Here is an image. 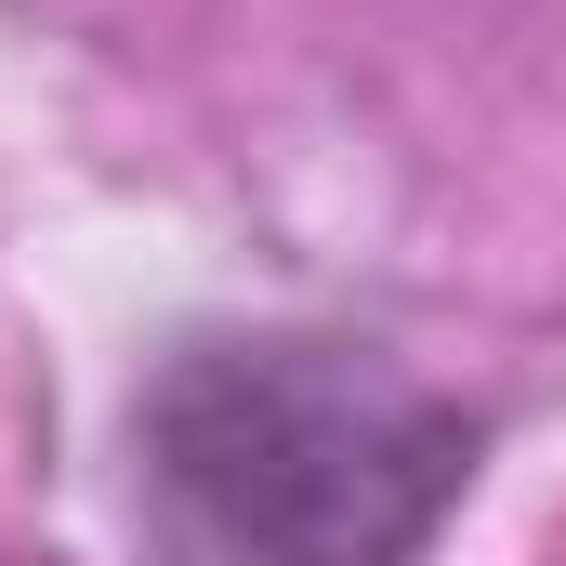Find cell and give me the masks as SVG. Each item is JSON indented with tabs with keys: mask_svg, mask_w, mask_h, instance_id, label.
<instances>
[{
	"mask_svg": "<svg viewBox=\"0 0 566 566\" xmlns=\"http://www.w3.org/2000/svg\"><path fill=\"white\" fill-rule=\"evenodd\" d=\"M133 488L171 566H422L474 488V422L356 343H185L133 409Z\"/></svg>",
	"mask_w": 566,
	"mask_h": 566,
	"instance_id": "1",
	"label": "cell"
}]
</instances>
